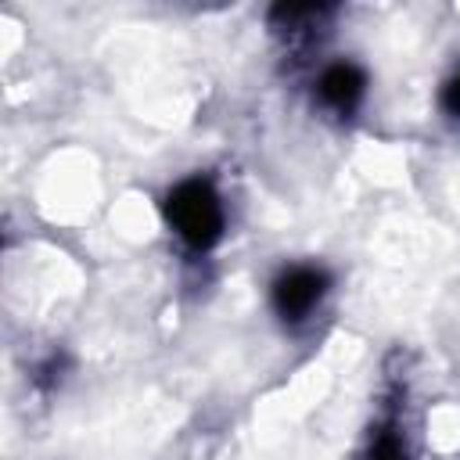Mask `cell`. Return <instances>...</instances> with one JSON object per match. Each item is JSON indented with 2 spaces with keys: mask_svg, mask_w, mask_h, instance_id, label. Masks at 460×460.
<instances>
[{
  "mask_svg": "<svg viewBox=\"0 0 460 460\" xmlns=\"http://www.w3.org/2000/svg\"><path fill=\"white\" fill-rule=\"evenodd\" d=\"M165 219L190 248H212L223 234V205L208 180H183L165 194Z\"/></svg>",
  "mask_w": 460,
  "mask_h": 460,
  "instance_id": "6da1fadb",
  "label": "cell"
},
{
  "mask_svg": "<svg viewBox=\"0 0 460 460\" xmlns=\"http://www.w3.org/2000/svg\"><path fill=\"white\" fill-rule=\"evenodd\" d=\"M327 284H331L327 273L316 270V266H291V270H284L273 280V291H270L277 316L288 320V323L305 320L320 305V298L327 295Z\"/></svg>",
  "mask_w": 460,
  "mask_h": 460,
  "instance_id": "7a4b0ae2",
  "label": "cell"
},
{
  "mask_svg": "<svg viewBox=\"0 0 460 460\" xmlns=\"http://www.w3.org/2000/svg\"><path fill=\"white\" fill-rule=\"evenodd\" d=\"M316 90H320V101H323L327 108L349 115V111L363 101L367 75H363V68H356L352 61H338V65H327V68H323Z\"/></svg>",
  "mask_w": 460,
  "mask_h": 460,
  "instance_id": "3957f363",
  "label": "cell"
},
{
  "mask_svg": "<svg viewBox=\"0 0 460 460\" xmlns=\"http://www.w3.org/2000/svg\"><path fill=\"white\" fill-rule=\"evenodd\" d=\"M367 460H406V456H402V446H399V438L385 431V435H381V438L370 446V456H367Z\"/></svg>",
  "mask_w": 460,
  "mask_h": 460,
  "instance_id": "277c9868",
  "label": "cell"
},
{
  "mask_svg": "<svg viewBox=\"0 0 460 460\" xmlns=\"http://www.w3.org/2000/svg\"><path fill=\"white\" fill-rule=\"evenodd\" d=\"M442 108H446L449 115H456V119H460V72L442 86Z\"/></svg>",
  "mask_w": 460,
  "mask_h": 460,
  "instance_id": "5b68a950",
  "label": "cell"
}]
</instances>
